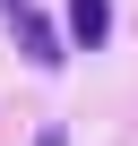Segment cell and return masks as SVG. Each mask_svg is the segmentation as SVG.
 Returning a JSON list of instances; mask_svg holds the SVG:
<instances>
[{
  "mask_svg": "<svg viewBox=\"0 0 138 146\" xmlns=\"http://www.w3.org/2000/svg\"><path fill=\"white\" fill-rule=\"evenodd\" d=\"M17 43H26V60H35V69H60V35H52L35 9H17Z\"/></svg>",
  "mask_w": 138,
  "mask_h": 146,
  "instance_id": "1",
  "label": "cell"
},
{
  "mask_svg": "<svg viewBox=\"0 0 138 146\" xmlns=\"http://www.w3.org/2000/svg\"><path fill=\"white\" fill-rule=\"evenodd\" d=\"M104 26H112L104 0H69V35H78V43H104Z\"/></svg>",
  "mask_w": 138,
  "mask_h": 146,
  "instance_id": "2",
  "label": "cell"
},
{
  "mask_svg": "<svg viewBox=\"0 0 138 146\" xmlns=\"http://www.w3.org/2000/svg\"><path fill=\"white\" fill-rule=\"evenodd\" d=\"M35 146H69V137H60V129H43V137H35Z\"/></svg>",
  "mask_w": 138,
  "mask_h": 146,
  "instance_id": "3",
  "label": "cell"
}]
</instances>
